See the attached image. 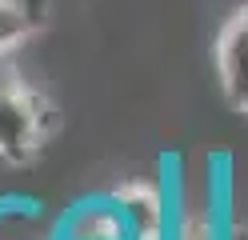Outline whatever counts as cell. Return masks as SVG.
I'll list each match as a JSON object with an SVG mask.
<instances>
[{"label":"cell","mask_w":248,"mask_h":240,"mask_svg":"<svg viewBox=\"0 0 248 240\" xmlns=\"http://www.w3.org/2000/svg\"><path fill=\"white\" fill-rule=\"evenodd\" d=\"M56 128V108L20 72L0 68V164L24 168Z\"/></svg>","instance_id":"1"},{"label":"cell","mask_w":248,"mask_h":240,"mask_svg":"<svg viewBox=\"0 0 248 240\" xmlns=\"http://www.w3.org/2000/svg\"><path fill=\"white\" fill-rule=\"evenodd\" d=\"M132 240H168L176 216V192L164 180H124L108 188Z\"/></svg>","instance_id":"2"},{"label":"cell","mask_w":248,"mask_h":240,"mask_svg":"<svg viewBox=\"0 0 248 240\" xmlns=\"http://www.w3.org/2000/svg\"><path fill=\"white\" fill-rule=\"evenodd\" d=\"M216 80L224 100L248 116V4H240L216 32Z\"/></svg>","instance_id":"3"},{"label":"cell","mask_w":248,"mask_h":240,"mask_svg":"<svg viewBox=\"0 0 248 240\" xmlns=\"http://www.w3.org/2000/svg\"><path fill=\"white\" fill-rule=\"evenodd\" d=\"M56 240H132V236L116 200L108 192H96L56 216Z\"/></svg>","instance_id":"4"},{"label":"cell","mask_w":248,"mask_h":240,"mask_svg":"<svg viewBox=\"0 0 248 240\" xmlns=\"http://www.w3.org/2000/svg\"><path fill=\"white\" fill-rule=\"evenodd\" d=\"M0 240H56V220L32 200H0Z\"/></svg>","instance_id":"5"},{"label":"cell","mask_w":248,"mask_h":240,"mask_svg":"<svg viewBox=\"0 0 248 240\" xmlns=\"http://www.w3.org/2000/svg\"><path fill=\"white\" fill-rule=\"evenodd\" d=\"M48 16V0H0V56L24 44Z\"/></svg>","instance_id":"6"}]
</instances>
